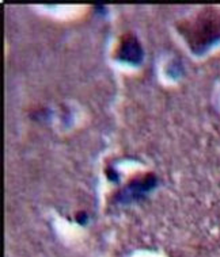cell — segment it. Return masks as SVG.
<instances>
[{"instance_id":"1","label":"cell","mask_w":220,"mask_h":257,"mask_svg":"<svg viewBox=\"0 0 220 257\" xmlns=\"http://www.w3.org/2000/svg\"><path fill=\"white\" fill-rule=\"evenodd\" d=\"M178 29L192 49L205 50L213 41L220 38V11L201 10L192 18L182 21Z\"/></svg>"}]
</instances>
